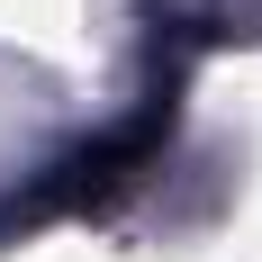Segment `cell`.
<instances>
[{"label": "cell", "mask_w": 262, "mask_h": 262, "mask_svg": "<svg viewBox=\"0 0 262 262\" xmlns=\"http://www.w3.org/2000/svg\"><path fill=\"white\" fill-rule=\"evenodd\" d=\"M163 136H172V100H145L136 118H118V127H100L91 145H73V154H54L36 181L0 208V235H27V226H54V217H91L108 208L118 190L145 181V163L163 154Z\"/></svg>", "instance_id": "obj_1"}]
</instances>
